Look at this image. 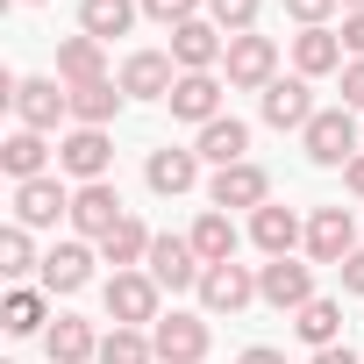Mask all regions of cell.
<instances>
[{
  "instance_id": "6da1fadb",
  "label": "cell",
  "mask_w": 364,
  "mask_h": 364,
  "mask_svg": "<svg viewBox=\"0 0 364 364\" xmlns=\"http://www.w3.org/2000/svg\"><path fill=\"white\" fill-rule=\"evenodd\" d=\"M208 343H215L208 314L171 307V314H157V321H150V350H157V364H200V357H208Z\"/></svg>"
},
{
  "instance_id": "7a4b0ae2",
  "label": "cell",
  "mask_w": 364,
  "mask_h": 364,
  "mask_svg": "<svg viewBox=\"0 0 364 364\" xmlns=\"http://www.w3.org/2000/svg\"><path fill=\"white\" fill-rule=\"evenodd\" d=\"M300 150H307V164L343 171V164L357 157V122H350V107H321V114L300 129Z\"/></svg>"
},
{
  "instance_id": "3957f363",
  "label": "cell",
  "mask_w": 364,
  "mask_h": 364,
  "mask_svg": "<svg viewBox=\"0 0 364 364\" xmlns=\"http://www.w3.org/2000/svg\"><path fill=\"white\" fill-rule=\"evenodd\" d=\"M157 293H164V286H157L150 272H114L100 300H107V321H114V328H150V321L164 314Z\"/></svg>"
},
{
  "instance_id": "277c9868",
  "label": "cell",
  "mask_w": 364,
  "mask_h": 364,
  "mask_svg": "<svg viewBox=\"0 0 364 364\" xmlns=\"http://www.w3.org/2000/svg\"><path fill=\"white\" fill-rule=\"evenodd\" d=\"M8 100H15V122H22V129H36V136H50V129L72 114L65 79H15V86H8Z\"/></svg>"
},
{
  "instance_id": "5b68a950",
  "label": "cell",
  "mask_w": 364,
  "mask_h": 364,
  "mask_svg": "<svg viewBox=\"0 0 364 364\" xmlns=\"http://www.w3.org/2000/svg\"><path fill=\"white\" fill-rule=\"evenodd\" d=\"M222 72H229V86H243V93H264L272 79H279V43L272 36H229V58H222Z\"/></svg>"
},
{
  "instance_id": "8992f818",
  "label": "cell",
  "mask_w": 364,
  "mask_h": 364,
  "mask_svg": "<svg viewBox=\"0 0 364 364\" xmlns=\"http://www.w3.org/2000/svg\"><path fill=\"white\" fill-rule=\"evenodd\" d=\"M257 300L279 307V314H300V307L314 300V264H300V257H272V264L257 272Z\"/></svg>"
},
{
  "instance_id": "52a82bcc",
  "label": "cell",
  "mask_w": 364,
  "mask_h": 364,
  "mask_svg": "<svg viewBox=\"0 0 364 364\" xmlns=\"http://www.w3.org/2000/svg\"><path fill=\"white\" fill-rule=\"evenodd\" d=\"M264 200H272V171H264V164H250V157L208 178V208H222V215H229V208H250V215H257Z\"/></svg>"
},
{
  "instance_id": "ba28073f",
  "label": "cell",
  "mask_w": 364,
  "mask_h": 364,
  "mask_svg": "<svg viewBox=\"0 0 364 364\" xmlns=\"http://www.w3.org/2000/svg\"><path fill=\"white\" fill-rule=\"evenodd\" d=\"M143 272H150V279H157L164 293H186V286L200 293V272H208V264H200L193 236H157V243H150V264H143Z\"/></svg>"
},
{
  "instance_id": "9c48e42d",
  "label": "cell",
  "mask_w": 364,
  "mask_h": 364,
  "mask_svg": "<svg viewBox=\"0 0 364 364\" xmlns=\"http://www.w3.org/2000/svg\"><path fill=\"white\" fill-rule=\"evenodd\" d=\"M122 193L107 186V178H100V186H79L72 193V229H79V243H107L114 229H122Z\"/></svg>"
},
{
  "instance_id": "30bf717a",
  "label": "cell",
  "mask_w": 364,
  "mask_h": 364,
  "mask_svg": "<svg viewBox=\"0 0 364 364\" xmlns=\"http://www.w3.org/2000/svg\"><path fill=\"white\" fill-rule=\"evenodd\" d=\"M58 215L72 222V186L50 171V178H29V186H15V222L22 229H58Z\"/></svg>"
},
{
  "instance_id": "8fae6325",
  "label": "cell",
  "mask_w": 364,
  "mask_h": 364,
  "mask_svg": "<svg viewBox=\"0 0 364 364\" xmlns=\"http://www.w3.org/2000/svg\"><path fill=\"white\" fill-rule=\"evenodd\" d=\"M257 300V272L250 264H208L200 272V307L208 314H243Z\"/></svg>"
},
{
  "instance_id": "7c38bea8",
  "label": "cell",
  "mask_w": 364,
  "mask_h": 364,
  "mask_svg": "<svg viewBox=\"0 0 364 364\" xmlns=\"http://www.w3.org/2000/svg\"><path fill=\"white\" fill-rule=\"evenodd\" d=\"M222 58H229V36H222L215 22L193 15V22H178V29H171V65H178V72H215Z\"/></svg>"
},
{
  "instance_id": "4fadbf2b",
  "label": "cell",
  "mask_w": 364,
  "mask_h": 364,
  "mask_svg": "<svg viewBox=\"0 0 364 364\" xmlns=\"http://www.w3.org/2000/svg\"><path fill=\"white\" fill-rule=\"evenodd\" d=\"M58 164L79 178V186H100V178H107V164H114V143H107V129H72V136L58 143Z\"/></svg>"
},
{
  "instance_id": "5bb4252c",
  "label": "cell",
  "mask_w": 364,
  "mask_h": 364,
  "mask_svg": "<svg viewBox=\"0 0 364 364\" xmlns=\"http://www.w3.org/2000/svg\"><path fill=\"white\" fill-rule=\"evenodd\" d=\"M171 86H178L171 50H129V65H122V93L129 100H171Z\"/></svg>"
},
{
  "instance_id": "9a60e30c",
  "label": "cell",
  "mask_w": 364,
  "mask_h": 364,
  "mask_svg": "<svg viewBox=\"0 0 364 364\" xmlns=\"http://www.w3.org/2000/svg\"><path fill=\"white\" fill-rule=\"evenodd\" d=\"M350 250H357L350 208H314V215H307V257H314V264H343Z\"/></svg>"
},
{
  "instance_id": "2e32d148",
  "label": "cell",
  "mask_w": 364,
  "mask_h": 364,
  "mask_svg": "<svg viewBox=\"0 0 364 364\" xmlns=\"http://www.w3.org/2000/svg\"><path fill=\"white\" fill-rule=\"evenodd\" d=\"M164 107H171L178 122L208 129V122H222V79H215V72H178V86H171Z\"/></svg>"
},
{
  "instance_id": "e0dca14e",
  "label": "cell",
  "mask_w": 364,
  "mask_h": 364,
  "mask_svg": "<svg viewBox=\"0 0 364 364\" xmlns=\"http://www.w3.org/2000/svg\"><path fill=\"white\" fill-rule=\"evenodd\" d=\"M143 178H150V193H164V200H178V193H193L200 186V150H150V164H143Z\"/></svg>"
},
{
  "instance_id": "ac0fdd59",
  "label": "cell",
  "mask_w": 364,
  "mask_h": 364,
  "mask_svg": "<svg viewBox=\"0 0 364 364\" xmlns=\"http://www.w3.org/2000/svg\"><path fill=\"white\" fill-rule=\"evenodd\" d=\"M314 114H321V107H314V86H307L300 72L264 86V122H272V129H307Z\"/></svg>"
},
{
  "instance_id": "d6986e66",
  "label": "cell",
  "mask_w": 364,
  "mask_h": 364,
  "mask_svg": "<svg viewBox=\"0 0 364 364\" xmlns=\"http://www.w3.org/2000/svg\"><path fill=\"white\" fill-rule=\"evenodd\" d=\"M250 243H257L264 257H293V243H307V222H300L293 208H279V200H264V208L250 215Z\"/></svg>"
},
{
  "instance_id": "ffe728a7",
  "label": "cell",
  "mask_w": 364,
  "mask_h": 364,
  "mask_svg": "<svg viewBox=\"0 0 364 364\" xmlns=\"http://www.w3.org/2000/svg\"><path fill=\"white\" fill-rule=\"evenodd\" d=\"M193 150H200V164L229 171V164H243V157H250V129H243L236 114H222V122H208V129L193 136Z\"/></svg>"
},
{
  "instance_id": "44dd1931",
  "label": "cell",
  "mask_w": 364,
  "mask_h": 364,
  "mask_svg": "<svg viewBox=\"0 0 364 364\" xmlns=\"http://www.w3.org/2000/svg\"><path fill=\"white\" fill-rule=\"evenodd\" d=\"M0 171L15 178V186H29V178H50V143L36 129H15L8 143H0Z\"/></svg>"
},
{
  "instance_id": "7402d4cb",
  "label": "cell",
  "mask_w": 364,
  "mask_h": 364,
  "mask_svg": "<svg viewBox=\"0 0 364 364\" xmlns=\"http://www.w3.org/2000/svg\"><path fill=\"white\" fill-rule=\"evenodd\" d=\"M293 72H300V79L343 72V36H336V29H300V36H293Z\"/></svg>"
},
{
  "instance_id": "603a6c76",
  "label": "cell",
  "mask_w": 364,
  "mask_h": 364,
  "mask_svg": "<svg viewBox=\"0 0 364 364\" xmlns=\"http://www.w3.org/2000/svg\"><path fill=\"white\" fill-rule=\"evenodd\" d=\"M65 93H72V122H79V129H107V122L122 114V100H129V93H122V79H93V86H65Z\"/></svg>"
},
{
  "instance_id": "cb8c5ba5",
  "label": "cell",
  "mask_w": 364,
  "mask_h": 364,
  "mask_svg": "<svg viewBox=\"0 0 364 364\" xmlns=\"http://www.w3.org/2000/svg\"><path fill=\"white\" fill-rule=\"evenodd\" d=\"M43 350H50V364H86V357H100V336H93V321L58 314V321L43 328Z\"/></svg>"
},
{
  "instance_id": "d4e9b609",
  "label": "cell",
  "mask_w": 364,
  "mask_h": 364,
  "mask_svg": "<svg viewBox=\"0 0 364 364\" xmlns=\"http://www.w3.org/2000/svg\"><path fill=\"white\" fill-rule=\"evenodd\" d=\"M136 15H143V0H79V29H86L93 43L129 36V29H136Z\"/></svg>"
},
{
  "instance_id": "484cf974",
  "label": "cell",
  "mask_w": 364,
  "mask_h": 364,
  "mask_svg": "<svg viewBox=\"0 0 364 364\" xmlns=\"http://www.w3.org/2000/svg\"><path fill=\"white\" fill-rule=\"evenodd\" d=\"M293 336H300L307 350H336V343H343V307L314 293V300H307V307L293 314Z\"/></svg>"
},
{
  "instance_id": "4316f807",
  "label": "cell",
  "mask_w": 364,
  "mask_h": 364,
  "mask_svg": "<svg viewBox=\"0 0 364 364\" xmlns=\"http://www.w3.org/2000/svg\"><path fill=\"white\" fill-rule=\"evenodd\" d=\"M58 79H65V86H93V79H107V65H100V43H93L86 29L58 43Z\"/></svg>"
},
{
  "instance_id": "83f0119b",
  "label": "cell",
  "mask_w": 364,
  "mask_h": 364,
  "mask_svg": "<svg viewBox=\"0 0 364 364\" xmlns=\"http://www.w3.org/2000/svg\"><path fill=\"white\" fill-rule=\"evenodd\" d=\"M86 279H93V250H86V243H58V250L43 257V286H50V293H79Z\"/></svg>"
},
{
  "instance_id": "f1b7e54d",
  "label": "cell",
  "mask_w": 364,
  "mask_h": 364,
  "mask_svg": "<svg viewBox=\"0 0 364 364\" xmlns=\"http://www.w3.org/2000/svg\"><path fill=\"white\" fill-rule=\"evenodd\" d=\"M193 250H200V264H236V222L222 208H208L193 222Z\"/></svg>"
},
{
  "instance_id": "f546056e",
  "label": "cell",
  "mask_w": 364,
  "mask_h": 364,
  "mask_svg": "<svg viewBox=\"0 0 364 364\" xmlns=\"http://www.w3.org/2000/svg\"><path fill=\"white\" fill-rule=\"evenodd\" d=\"M150 243H157V236H150V229H143L136 215H122V229H114V236L100 243V257H107L114 272H136V264H150Z\"/></svg>"
},
{
  "instance_id": "4dcf8cb0",
  "label": "cell",
  "mask_w": 364,
  "mask_h": 364,
  "mask_svg": "<svg viewBox=\"0 0 364 364\" xmlns=\"http://www.w3.org/2000/svg\"><path fill=\"white\" fill-rule=\"evenodd\" d=\"M0 328H8V336H43V328H50V314H43V293L15 286L8 300H0Z\"/></svg>"
},
{
  "instance_id": "1f68e13d",
  "label": "cell",
  "mask_w": 364,
  "mask_h": 364,
  "mask_svg": "<svg viewBox=\"0 0 364 364\" xmlns=\"http://www.w3.org/2000/svg\"><path fill=\"white\" fill-rule=\"evenodd\" d=\"M100 364H157L150 328H107L100 336Z\"/></svg>"
},
{
  "instance_id": "d6a6232c",
  "label": "cell",
  "mask_w": 364,
  "mask_h": 364,
  "mask_svg": "<svg viewBox=\"0 0 364 364\" xmlns=\"http://www.w3.org/2000/svg\"><path fill=\"white\" fill-rule=\"evenodd\" d=\"M0 272H8V279L43 272V257H36V243H29V229H22V222H8V229H0Z\"/></svg>"
},
{
  "instance_id": "836d02e7",
  "label": "cell",
  "mask_w": 364,
  "mask_h": 364,
  "mask_svg": "<svg viewBox=\"0 0 364 364\" xmlns=\"http://www.w3.org/2000/svg\"><path fill=\"white\" fill-rule=\"evenodd\" d=\"M208 22L222 36H250L257 29V0H208Z\"/></svg>"
},
{
  "instance_id": "e575fe53",
  "label": "cell",
  "mask_w": 364,
  "mask_h": 364,
  "mask_svg": "<svg viewBox=\"0 0 364 364\" xmlns=\"http://www.w3.org/2000/svg\"><path fill=\"white\" fill-rule=\"evenodd\" d=\"M200 8H208V0H143V15H150V22H164V29H178V22H193Z\"/></svg>"
},
{
  "instance_id": "d590c367",
  "label": "cell",
  "mask_w": 364,
  "mask_h": 364,
  "mask_svg": "<svg viewBox=\"0 0 364 364\" xmlns=\"http://www.w3.org/2000/svg\"><path fill=\"white\" fill-rule=\"evenodd\" d=\"M343 8V0H286V15L300 22V29H328V15Z\"/></svg>"
},
{
  "instance_id": "8d00e7d4",
  "label": "cell",
  "mask_w": 364,
  "mask_h": 364,
  "mask_svg": "<svg viewBox=\"0 0 364 364\" xmlns=\"http://www.w3.org/2000/svg\"><path fill=\"white\" fill-rule=\"evenodd\" d=\"M343 107H364V58L343 65Z\"/></svg>"
},
{
  "instance_id": "74e56055",
  "label": "cell",
  "mask_w": 364,
  "mask_h": 364,
  "mask_svg": "<svg viewBox=\"0 0 364 364\" xmlns=\"http://www.w3.org/2000/svg\"><path fill=\"white\" fill-rule=\"evenodd\" d=\"M336 272H343V293H364V243H357V250H350Z\"/></svg>"
},
{
  "instance_id": "f35d334b",
  "label": "cell",
  "mask_w": 364,
  "mask_h": 364,
  "mask_svg": "<svg viewBox=\"0 0 364 364\" xmlns=\"http://www.w3.org/2000/svg\"><path fill=\"white\" fill-rule=\"evenodd\" d=\"M336 36H343V50H350V58H364V15H343V29H336Z\"/></svg>"
},
{
  "instance_id": "ab89813d",
  "label": "cell",
  "mask_w": 364,
  "mask_h": 364,
  "mask_svg": "<svg viewBox=\"0 0 364 364\" xmlns=\"http://www.w3.org/2000/svg\"><path fill=\"white\" fill-rule=\"evenodd\" d=\"M343 186H350V193H357V200H364V150H357V157H350V164H343Z\"/></svg>"
},
{
  "instance_id": "60d3db41",
  "label": "cell",
  "mask_w": 364,
  "mask_h": 364,
  "mask_svg": "<svg viewBox=\"0 0 364 364\" xmlns=\"http://www.w3.org/2000/svg\"><path fill=\"white\" fill-rule=\"evenodd\" d=\"M236 364H286V357H279V350H272V343H257V350H243V357H236Z\"/></svg>"
},
{
  "instance_id": "b9f144b4",
  "label": "cell",
  "mask_w": 364,
  "mask_h": 364,
  "mask_svg": "<svg viewBox=\"0 0 364 364\" xmlns=\"http://www.w3.org/2000/svg\"><path fill=\"white\" fill-rule=\"evenodd\" d=\"M314 364H357V350H350V343H336V350H314Z\"/></svg>"
},
{
  "instance_id": "7bdbcfd3",
  "label": "cell",
  "mask_w": 364,
  "mask_h": 364,
  "mask_svg": "<svg viewBox=\"0 0 364 364\" xmlns=\"http://www.w3.org/2000/svg\"><path fill=\"white\" fill-rule=\"evenodd\" d=\"M343 15H364V0H343Z\"/></svg>"
},
{
  "instance_id": "ee69618b",
  "label": "cell",
  "mask_w": 364,
  "mask_h": 364,
  "mask_svg": "<svg viewBox=\"0 0 364 364\" xmlns=\"http://www.w3.org/2000/svg\"><path fill=\"white\" fill-rule=\"evenodd\" d=\"M22 8H43V0H22Z\"/></svg>"
}]
</instances>
